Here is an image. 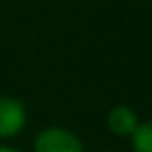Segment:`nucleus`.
<instances>
[{
    "instance_id": "obj_1",
    "label": "nucleus",
    "mask_w": 152,
    "mask_h": 152,
    "mask_svg": "<svg viewBox=\"0 0 152 152\" xmlns=\"http://www.w3.org/2000/svg\"><path fill=\"white\" fill-rule=\"evenodd\" d=\"M35 152H83V142L64 127H46L35 137Z\"/></svg>"
},
{
    "instance_id": "obj_2",
    "label": "nucleus",
    "mask_w": 152,
    "mask_h": 152,
    "mask_svg": "<svg viewBox=\"0 0 152 152\" xmlns=\"http://www.w3.org/2000/svg\"><path fill=\"white\" fill-rule=\"evenodd\" d=\"M27 121L25 104L14 96H0V139H12L21 133Z\"/></svg>"
},
{
    "instance_id": "obj_3",
    "label": "nucleus",
    "mask_w": 152,
    "mask_h": 152,
    "mask_svg": "<svg viewBox=\"0 0 152 152\" xmlns=\"http://www.w3.org/2000/svg\"><path fill=\"white\" fill-rule=\"evenodd\" d=\"M108 129L118 137H131L139 125V115L133 108L125 104H118L108 112Z\"/></svg>"
},
{
    "instance_id": "obj_4",
    "label": "nucleus",
    "mask_w": 152,
    "mask_h": 152,
    "mask_svg": "<svg viewBox=\"0 0 152 152\" xmlns=\"http://www.w3.org/2000/svg\"><path fill=\"white\" fill-rule=\"evenodd\" d=\"M131 148L133 152H152V121L137 125L131 133Z\"/></svg>"
},
{
    "instance_id": "obj_5",
    "label": "nucleus",
    "mask_w": 152,
    "mask_h": 152,
    "mask_svg": "<svg viewBox=\"0 0 152 152\" xmlns=\"http://www.w3.org/2000/svg\"><path fill=\"white\" fill-rule=\"evenodd\" d=\"M0 152H19V150L12 148V146H0Z\"/></svg>"
},
{
    "instance_id": "obj_6",
    "label": "nucleus",
    "mask_w": 152,
    "mask_h": 152,
    "mask_svg": "<svg viewBox=\"0 0 152 152\" xmlns=\"http://www.w3.org/2000/svg\"><path fill=\"white\" fill-rule=\"evenodd\" d=\"M98 152H112V150H98Z\"/></svg>"
}]
</instances>
